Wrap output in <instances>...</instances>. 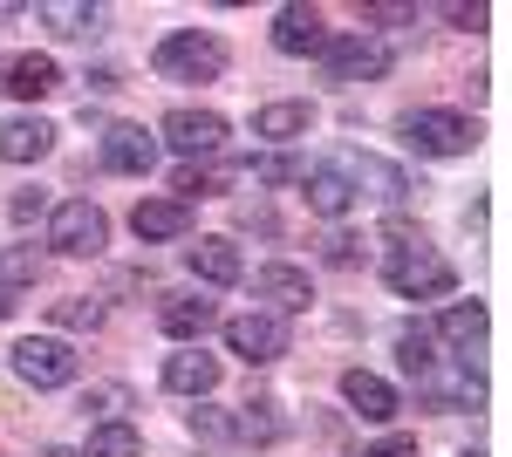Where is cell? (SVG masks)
<instances>
[{
  "instance_id": "cell-1",
  "label": "cell",
  "mask_w": 512,
  "mask_h": 457,
  "mask_svg": "<svg viewBox=\"0 0 512 457\" xmlns=\"http://www.w3.org/2000/svg\"><path fill=\"white\" fill-rule=\"evenodd\" d=\"M151 69L164 82H219L226 76V41L219 35H198V28H178L151 48Z\"/></svg>"
},
{
  "instance_id": "cell-2",
  "label": "cell",
  "mask_w": 512,
  "mask_h": 457,
  "mask_svg": "<svg viewBox=\"0 0 512 457\" xmlns=\"http://www.w3.org/2000/svg\"><path fill=\"white\" fill-rule=\"evenodd\" d=\"M383 280H390V294H403V301H444L458 287V267L417 239V246H396L390 260H383Z\"/></svg>"
},
{
  "instance_id": "cell-3",
  "label": "cell",
  "mask_w": 512,
  "mask_h": 457,
  "mask_svg": "<svg viewBox=\"0 0 512 457\" xmlns=\"http://www.w3.org/2000/svg\"><path fill=\"white\" fill-rule=\"evenodd\" d=\"M48 246L69 253V260H96V253L110 246V219H103V205H89V198H62V205L48 212Z\"/></svg>"
},
{
  "instance_id": "cell-4",
  "label": "cell",
  "mask_w": 512,
  "mask_h": 457,
  "mask_svg": "<svg viewBox=\"0 0 512 457\" xmlns=\"http://www.w3.org/2000/svg\"><path fill=\"white\" fill-rule=\"evenodd\" d=\"M403 137H410V151H424V157H465L478 144L472 116H458V110H410L403 116Z\"/></svg>"
},
{
  "instance_id": "cell-5",
  "label": "cell",
  "mask_w": 512,
  "mask_h": 457,
  "mask_svg": "<svg viewBox=\"0 0 512 457\" xmlns=\"http://www.w3.org/2000/svg\"><path fill=\"white\" fill-rule=\"evenodd\" d=\"M76 348L55 342V335H28V342L14 348V376L28 382V389H69L76 382Z\"/></svg>"
},
{
  "instance_id": "cell-6",
  "label": "cell",
  "mask_w": 512,
  "mask_h": 457,
  "mask_svg": "<svg viewBox=\"0 0 512 457\" xmlns=\"http://www.w3.org/2000/svg\"><path fill=\"white\" fill-rule=\"evenodd\" d=\"M328 171H342V185H349V191H369L376 205H403V198H410V178L396 171L390 157H376V151H342Z\"/></svg>"
},
{
  "instance_id": "cell-7",
  "label": "cell",
  "mask_w": 512,
  "mask_h": 457,
  "mask_svg": "<svg viewBox=\"0 0 512 457\" xmlns=\"http://www.w3.org/2000/svg\"><path fill=\"white\" fill-rule=\"evenodd\" d=\"M321 62H328L335 82H383L390 76V48H383L376 35H328Z\"/></svg>"
},
{
  "instance_id": "cell-8",
  "label": "cell",
  "mask_w": 512,
  "mask_h": 457,
  "mask_svg": "<svg viewBox=\"0 0 512 457\" xmlns=\"http://www.w3.org/2000/svg\"><path fill=\"white\" fill-rule=\"evenodd\" d=\"M226 348L246 369H267V362L287 355V321L280 314H239V321H226Z\"/></svg>"
},
{
  "instance_id": "cell-9",
  "label": "cell",
  "mask_w": 512,
  "mask_h": 457,
  "mask_svg": "<svg viewBox=\"0 0 512 457\" xmlns=\"http://www.w3.org/2000/svg\"><path fill=\"white\" fill-rule=\"evenodd\" d=\"M158 137L171 144V151H185V157H212L219 144H226V116L219 110H171L158 123Z\"/></svg>"
},
{
  "instance_id": "cell-10",
  "label": "cell",
  "mask_w": 512,
  "mask_h": 457,
  "mask_svg": "<svg viewBox=\"0 0 512 457\" xmlns=\"http://www.w3.org/2000/svg\"><path fill=\"white\" fill-rule=\"evenodd\" d=\"M103 164H110V171H130V178H144V171L158 164V137H151L144 123H117V130H103Z\"/></svg>"
},
{
  "instance_id": "cell-11",
  "label": "cell",
  "mask_w": 512,
  "mask_h": 457,
  "mask_svg": "<svg viewBox=\"0 0 512 457\" xmlns=\"http://www.w3.org/2000/svg\"><path fill=\"white\" fill-rule=\"evenodd\" d=\"M274 48L280 55H321V48H328L321 7H280L274 14Z\"/></svg>"
},
{
  "instance_id": "cell-12",
  "label": "cell",
  "mask_w": 512,
  "mask_h": 457,
  "mask_svg": "<svg viewBox=\"0 0 512 457\" xmlns=\"http://www.w3.org/2000/svg\"><path fill=\"white\" fill-rule=\"evenodd\" d=\"M48 151H55V123H41V116H0V157L7 164H41Z\"/></svg>"
},
{
  "instance_id": "cell-13",
  "label": "cell",
  "mask_w": 512,
  "mask_h": 457,
  "mask_svg": "<svg viewBox=\"0 0 512 457\" xmlns=\"http://www.w3.org/2000/svg\"><path fill=\"white\" fill-rule=\"evenodd\" d=\"M130 232H137L144 246H158V239H185V232H192V205H178V198H144V205L130 212Z\"/></svg>"
},
{
  "instance_id": "cell-14",
  "label": "cell",
  "mask_w": 512,
  "mask_h": 457,
  "mask_svg": "<svg viewBox=\"0 0 512 457\" xmlns=\"http://www.w3.org/2000/svg\"><path fill=\"white\" fill-rule=\"evenodd\" d=\"M185 267L198 273V280H212V287H233V280H246V260H239L233 239H198V246H185Z\"/></svg>"
},
{
  "instance_id": "cell-15",
  "label": "cell",
  "mask_w": 512,
  "mask_h": 457,
  "mask_svg": "<svg viewBox=\"0 0 512 457\" xmlns=\"http://www.w3.org/2000/svg\"><path fill=\"white\" fill-rule=\"evenodd\" d=\"M342 403H349L355 417H369V423H390L403 403H396V389L383 376H369V369H349L342 376Z\"/></svg>"
},
{
  "instance_id": "cell-16",
  "label": "cell",
  "mask_w": 512,
  "mask_h": 457,
  "mask_svg": "<svg viewBox=\"0 0 512 457\" xmlns=\"http://www.w3.org/2000/svg\"><path fill=\"white\" fill-rule=\"evenodd\" d=\"M158 328L171 335V342H198V335H212V328H219V307L198 301V294H178V301L158 307Z\"/></svg>"
},
{
  "instance_id": "cell-17",
  "label": "cell",
  "mask_w": 512,
  "mask_h": 457,
  "mask_svg": "<svg viewBox=\"0 0 512 457\" xmlns=\"http://www.w3.org/2000/svg\"><path fill=\"white\" fill-rule=\"evenodd\" d=\"M164 389H178V396H212V389H219V355H205V348L171 355V362H164Z\"/></svg>"
},
{
  "instance_id": "cell-18",
  "label": "cell",
  "mask_w": 512,
  "mask_h": 457,
  "mask_svg": "<svg viewBox=\"0 0 512 457\" xmlns=\"http://www.w3.org/2000/svg\"><path fill=\"white\" fill-rule=\"evenodd\" d=\"M253 294L274 301V314L287 321V314L308 307V273H301V267H260V273H253Z\"/></svg>"
},
{
  "instance_id": "cell-19",
  "label": "cell",
  "mask_w": 512,
  "mask_h": 457,
  "mask_svg": "<svg viewBox=\"0 0 512 457\" xmlns=\"http://www.w3.org/2000/svg\"><path fill=\"white\" fill-rule=\"evenodd\" d=\"M233 437H246V444H280L287 437V417H280L274 396H246L233 410Z\"/></svg>"
},
{
  "instance_id": "cell-20",
  "label": "cell",
  "mask_w": 512,
  "mask_h": 457,
  "mask_svg": "<svg viewBox=\"0 0 512 457\" xmlns=\"http://www.w3.org/2000/svg\"><path fill=\"white\" fill-rule=\"evenodd\" d=\"M308 130H315V103H267V110H253V137H267V144L308 137Z\"/></svg>"
},
{
  "instance_id": "cell-21",
  "label": "cell",
  "mask_w": 512,
  "mask_h": 457,
  "mask_svg": "<svg viewBox=\"0 0 512 457\" xmlns=\"http://www.w3.org/2000/svg\"><path fill=\"white\" fill-rule=\"evenodd\" d=\"M62 89V69L48 62V55H21L14 69H7V96H21V103H41V96H55Z\"/></svg>"
},
{
  "instance_id": "cell-22",
  "label": "cell",
  "mask_w": 512,
  "mask_h": 457,
  "mask_svg": "<svg viewBox=\"0 0 512 457\" xmlns=\"http://www.w3.org/2000/svg\"><path fill=\"white\" fill-rule=\"evenodd\" d=\"M437 335L458 348V355H478V348H485V307L478 301H451L444 321H437Z\"/></svg>"
},
{
  "instance_id": "cell-23",
  "label": "cell",
  "mask_w": 512,
  "mask_h": 457,
  "mask_svg": "<svg viewBox=\"0 0 512 457\" xmlns=\"http://www.w3.org/2000/svg\"><path fill=\"white\" fill-rule=\"evenodd\" d=\"M41 21H48V28H55L62 41L103 35V7H82V0H48V7H41Z\"/></svg>"
},
{
  "instance_id": "cell-24",
  "label": "cell",
  "mask_w": 512,
  "mask_h": 457,
  "mask_svg": "<svg viewBox=\"0 0 512 457\" xmlns=\"http://www.w3.org/2000/svg\"><path fill=\"white\" fill-rule=\"evenodd\" d=\"M396 362H403V376H431L437 362H444V355H437V335L431 328H403V335H396Z\"/></svg>"
},
{
  "instance_id": "cell-25",
  "label": "cell",
  "mask_w": 512,
  "mask_h": 457,
  "mask_svg": "<svg viewBox=\"0 0 512 457\" xmlns=\"http://www.w3.org/2000/svg\"><path fill=\"white\" fill-rule=\"evenodd\" d=\"M308 205H315L321 219H342V212L355 205V191L342 185V171H328V164H321V171H308Z\"/></svg>"
},
{
  "instance_id": "cell-26",
  "label": "cell",
  "mask_w": 512,
  "mask_h": 457,
  "mask_svg": "<svg viewBox=\"0 0 512 457\" xmlns=\"http://www.w3.org/2000/svg\"><path fill=\"white\" fill-rule=\"evenodd\" d=\"M137 410V396L123 389V382H96L89 396H82V417H96V423H123Z\"/></svg>"
},
{
  "instance_id": "cell-27",
  "label": "cell",
  "mask_w": 512,
  "mask_h": 457,
  "mask_svg": "<svg viewBox=\"0 0 512 457\" xmlns=\"http://www.w3.org/2000/svg\"><path fill=\"white\" fill-rule=\"evenodd\" d=\"M219 185H226V164H178V178H171L178 205H192V198H212Z\"/></svg>"
},
{
  "instance_id": "cell-28",
  "label": "cell",
  "mask_w": 512,
  "mask_h": 457,
  "mask_svg": "<svg viewBox=\"0 0 512 457\" xmlns=\"http://www.w3.org/2000/svg\"><path fill=\"white\" fill-rule=\"evenodd\" d=\"M82 457H144V444H137L130 423H103V430L89 437V451H82Z\"/></svg>"
},
{
  "instance_id": "cell-29",
  "label": "cell",
  "mask_w": 512,
  "mask_h": 457,
  "mask_svg": "<svg viewBox=\"0 0 512 457\" xmlns=\"http://www.w3.org/2000/svg\"><path fill=\"white\" fill-rule=\"evenodd\" d=\"M35 280H41L35 246H7V253H0V287H35Z\"/></svg>"
},
{
  "instance_id": "cell-30",
  "label": "cell",
  "mask_w": 512,
  "mask_h": 457,
  "mask_svg": "<svg viewBox=\"0 0 512 457\" xmlns=\"http://www.w3.org/2000/svg\"><path fill=\"white\" fill-rule=\"evenodd\" d=\"M48 321H55V328H103V301H89V294H69V301L48 307Z\"/></svg>"
},
{
  "instance_id": "cell-31",
  "label": "cell",
  "mask_w": 512,
  "mask_h": 457,
  "mask_svg": "<svg viewBox=\"0 0 512 457\" xmlns=\"http://www.w3.org/2000/svg\"><path fill=\"white\" fill-rule=\"evenodd\" d=\"M185 423H192V437H198V444H226V437H233V417H226V410H205V403H198V410H192Z\"/></svg>"
},
{
  "instance_id": "cell-32",
  "label": "cell",
  "mask_w": 512,
  "mask_h": 457,
  "mask_svg": "<svg viewBox=\"0 0 512 457\" xmlns=\"http://www.w3.org/2000/svg\"><path fill=\"white\" fill-rule=\"evenodd\" d=\"M246 171H253L260 185H294V178H301V164H294V157H253Z\"/></svg>"
},
{
  "instance_id": "cell-33",
  "label": "cell",
  "mask_w": 512,
  "mask_h": 457,
  "mask_svg": "<svg viewBox=\"0 0 512 457\" xmlns=\"http://www.w3.org/2000/svg\"><path fill=\"white\" fill-rule=\"evenodd\" d=\"M362 21H376V28H396V21H417V7H396V0H369V7H362Z\"/></svg>"
},
{
  "instance_id": "cell-34",
  "label": "cell",
  "mask_w": 512,
  "mask_h": 457,
  "mask_svg": "<svg viewBox=\"0 0 512 457\" xmlns=\"http://www.w3.org/2000/svg\"><path fill=\"white\" fill-rule=\"evenodd\" d=\"M321 260H328V267H355V239L349 232H328V239H321Z\"/></svg>"
},
{
  "instance_id": "cell-35",
  "label": "cell",
  "mask_w": 512,
  "mask_h": 457,
  "mask_svg": "<svg viewBox=\"0 0 512 457\" xmlns=\"http://www.w3.org/2000/svg\"><path fill=\"white\" fill-rule=\"evenodd\" d=\"M7 212L28 226V219H41V212H48V198H41V191H14V205H7Z\"/></svg>"
},
{
  "instance_id": "cell-36",
  "label": "cell",
  "mask_w": 512,
  "mask_h": 457,
  "mask_svg": "<svg viewBox=\"0 0 512 457\" xmlns=\"http://www.w3.org/2000/svg\"><path fill=\"white\" fill-rule=\"evenodd\" d=\"M362 457H417V437H383L376 451H362Z\"/></svg>"
},
{
  "instance_id": "cell-37",
  "label": "cell",
  "mask_w": 512,
  "mask_h": 457,
  "mask_svg": "<svg viewBox=\"0 0 512 457\" xmlns=\"http://www.w3.org/2000/svg\"><path fill=\"white\" fill-rule=\"evenodd\" d=\"M444 21H451V28H478L485 14H478V7H465V0H451V7H444Z\"/></svg>"
},
{
  "instance_id": "cell-38",
  "label": "cell",
  "mask_w": 512,
  "mask_h": 457,
  "mask_svg": "<svg viewBox=\"0 0 512 457\" xmlns=\"http://www.w3.org/2000/svg\"><path fill=\"white\" fill-rule=\"evenodd\" d=\"M7 314H14V287H0V321H7Z\"/></svg>"
},
{
  "instance_id": "cell-39",
  "label": "cell",
  "mask_w": 512,
  "mask_h": 457,
  "mask_svg": "<svg viewBox=\"0 0 512 457\" xmlns=\"http://www.w3.org/2000/svg\"><path fill=\"white\" fill-rule=\"evenodd\" d=\"M41 457H76V451H62V444H48V451H41Z\"/></svg>"
},
{
  "instance_id": "cell-40",
  "label": "cell",
  "mask_w": 512,
  "mask_h": 457,
  "mask_svg": "<svg viewBox=\"0 0 512 457\" xmlns=\"http://www.w3.org/2000/svg\"><path fill=\"white\" fill-rule=\"evenodd\" d=\"M465 457H478V451H465Z\"/></svg>"
}]
</instances>
